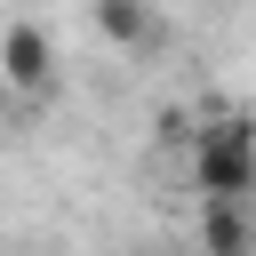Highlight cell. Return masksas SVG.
<instances>
[{
  "label": "cell",
  "instance_id": "obj_1",
  "mask_svg": "<svg viewBox=\"0 0 256 256\" xmlns=\"http://www.w3.org/2000/svg\"><path fill=\"white\" fill-rule=\"evenodd\" d=\"M192 192L200 200H256V120L248 112H216L208 128H192Z\"/></svg>",
  "mask_w": 256,
  "mask_h": 256
},
{
  "label": "cell",
  "instance_id": "obj_2",
  "mask_svg": "<svg viewBox=\"0 0 256 256\" xmlns=\"http://www.w3.org/2000/svg\"><path fill=\"white\" fill-rule=\"evenodd\" d=\"M0 80L24 88V96H48L56 88V40L40 24H8L0 32Z\"/></svg>",
  "mask_w": 256,
  "mask_h": 256
},
{
  "label": "cell",
  "instance_id": "obj_3",
  "mask_svg": "<svg viewBox=\"0 0 256 256\" xmlns=\"http://www.w3.org/2000/svg\"><path fill=\"white\" fill-rule=\"evenodd\" d=\"M200 256H256V200H200Z\"/></svg>",
  "mask_w": 256,
  "mask_h": 256
},
{
  "label": "cell",
  "instance_id": "obj_4",
  "mask_svg": "<svg viewBox=\"0 0 256 256\" xmlns=\"http://www.w3.org/2000/svg\"><path fill=\"white\" fill-rule=\"evenodd\" d=\"M96 32L112 48H144L160 24H152V0H96Z\"/></svg>",
  "mask_w": 256,
  "mask_h": 256
}]
</instances>
